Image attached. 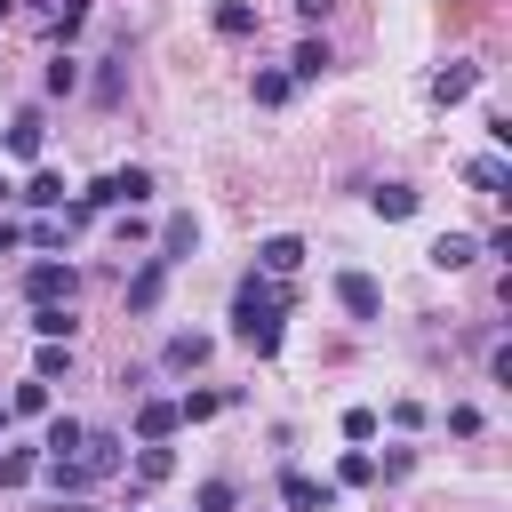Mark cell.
<instances>
[{"label":"cell","instance_id":"obj_32","mask_svg":"<svg viewBox=\"0 0 512 512\" xmlns=\"http://www.w3.org/2000/svg\"><path fill=\"white\" fill-rule=\"evenodd\" d=\"M200 512H232V480H200Z\"/></svg>","mask_w":512,"mask_h":512},{"label":"cell","instance_id":"obj_36","mask_svg":"<svg viewBox=\"0 0 512 512\" xmlns=\"http://www.w3.org/2000/svg\"><path fill=\"white\" fill-rule=\"evenodd\" d=\"M8 192H16V184H8V176H0V200H8Z\"/></svg>","mask_w":512,"mask_h":512},{"label":"cell","instance_id":"obj_18","mask_svg":"<svg viewBox=\"0 0 512 512\" xmlns=\"http://www.w3.org/2000/svg\"><path fill=\"white\" fill-rule=\"evenodd\" d=\"M32 376H40V384H64V376H72V336H48L40 360H32Z\"/></svg>","mask_w":512,"mask_h":512},{"label":"cell","instance_id":"obj_13","mask_svg":"<svg viewBox=\"0 0 512 512\" xmlns=\"http://www.w3.org/2000/svg\"><path fill=\"white\" fill-rule=\"evenodd\" d=\"M328 64H336V56H328V40H320V32H304V40H296V56H288V80H320Z\"/></svg>","mask_w":512,"mask_h":512},{"label":"cell","instance_id":"obj_37","mask_svg":"<svg viewBox=\"0 0 512 512\" xmlns=\"http://www.w3.org/2000/svg\"><path fill=\"white\" fill-rule=\"evenodd\" d=\"M8 8H16V0H0V16H8Z\"/></svg>","mask_w":512,"mask_h":512},{"label":"cell","instance_id":"obj_14","mask_svg":"<svg viewBox=\"0 0 512 512\" xmlns=\"http://www.w3.org/2000/svg\"><path fill=\"white\" fill-rule=\"evenodd\" d=\"M80 440H88V424H80V416H48V432H40V456H80Z\"/></svg>","mask_w":512,"mask_h":512},{"label":"cell","instance_id":"obj_35","mask_svg":"<svg viewBox=\"0 0 512 512\" xmlns=\"http://www.w3.org/2000/svg\"><path fill=\"white\" fill-rule=\"evenodd\" d=\"M296 8H304V16H312V24H320V16H328V0H296Z\"/></svg>","mask_w":512,"mask_h":512},{"label":"cell","instance_id":"obj_9","mask_svg":"<svg viewBox=\"0 0 512 512\" xmlns=\"http://www.w3.org/2000/svg\"><path fill=\"white\" fill-rule=\"evenodd\" d=\"M8 152H16V160H40V152H48V120H40L32 104L8 120Z\"/></svg>","mask_w":512,"mask_h":512},{"label":"cell","instance_id":"obj_11","mask_svg":"<svg viewBox=\"0 0 512 512\" xmlns=\"http://www.w3.org/2000/svg\"><path fill=\"white\" fill-rule=\"evenodd\" d=\"M120 448H128L120 432H88V440H80V464H88V480H112V472H120Z\"/></svg>","mask_w":512,"mask_h":512},{"label":"cell","instance_id":"obj_28","mask_svg":"<svg viewBox=\"0 0 512 512\" xmlns=\"http://www.w3.org/2000/svg\"><path fill=\"white\" fill-rule=\"evenodd\" d=\"M336 480H344V488H368V480H376V456H368V448H352V456L336 464Z\"/></svg>","mask_w":512,"mask_h":512},{"label":"cell","instance_id":"obj_1","mask_svg":"<svg viewBox=\"0 0 512 512\" xmlns=\"http://www.w3.org/2000/svg\"><path fill=\"white\" fill-rule=\"evenodd\" d=\"M280 312H288V288H272V272H240V288H232V336L256 360L280 352Z\"/></svg>","mask_w":512,"mask_h":512},{"label":"cell","instance_id":"obj_25","mask_svg":"<svg viewBox=\"0 0 512 512\" xmlns=\"http://www.w3.org/2000/svg\"><path fill=\"white\" fill-rule=\"evenodd\" d=\"M8 416H48V384H40V376H24V384L8 392Z\"/></svg>","mask_w":512,"mask_h":512},{"label":"cell","instance_id":"obj_2","mask_svg":"<svg viewBox=\"0 0 512 512\" xmlns=\"http://www.w3.org/2000/svg\"><path fill=\"white\" fill-rule=\"evenodd\" d=\"M136 200H152V168H112V176H96V184L80 192L88 216H96V208H136Z\"/></svg>","mask_w":512,"mask_h":512},{"label":"cell","instance_id":"obj_31","mask_svg":"<svg viewBox=\"0 0 512 512\" xmlns=\"http://www.w3.org/2000/svg\"><path fill=\"white\" fill-rule=\"evenodd\" d=\"M344 440H376V408H344Z\"/></svg>","mask_w":512,"mask_h":512},{"label":"cell","instance_id":"obj_17","mask_svg":"<svg viewBox=\"0 0 512 512\" xmlns=\"http://www.w3.org/2000/svg\"><path fill=\"white\" fill-rule=\"evenodd\" d=\"M472 256H480V240H472V232H440V240H432V264H440V272H464Z\"/></svg>","mask_w":512,"mask_h":512},{"label":"cell","instance_id":"obj_29","mask_svg":"<svg viewBox=\"0 0 512 512\" xmlns=\"http://www.w3.org/2000/svg\"><path fill=\"white\" fill-rule=\"evenodd\" d=\"M72 88H80V64L56 56V64H48V96H72Z\"/></svg>","mask_w":512,"mask_h":512},{"label":"cell","instance_id":"obj_24","mask_svg":"<svg viewBox=\"0 0 512 512\" xmlns=\"http://www.w3.org/2000/svg\"><path fill=\"white\" fill-rule=\"evenodd\" d=\"M32 336H72V304H32Z\"/></svg>","mask_w":512,"mask_h":512},{"label":"cell","instance_id":"obj_19","mask_svg":"<svg viewBox=\"0 0 512 512\" xmlns=\"http://www.w3.org/2000/svg\"><path fill=\"white\" fill-rule=\"evenodd\" d=\"M176 424H184V416H176V400H144V408H136V440H168Z\"/></svg>","mask_w":512,"mask_h":512},{"label":"cell","instance_id":"obj_15","mask_svg":"<svg viewBox=\"0 0 512 512\" xmlns=\"http://www.w3.org/2000/svg\"><path fill=\"white\" fill-rule=\"evenodd\" d=\"M136 448H144V456H136V488H160V480L176 472V448H168V440H136Z\"/></svg>","mask_w":512,"mask_h":512},{"label":"cell","instance_id":"obj_5","mask_svg":"<svg viewBox=\"0 0 512 512\" xmlns=\"http://www.w3.org/2000/svg\"><path fill=\"white\" fill-rule=\"evenodd\" d=\"M336 304H344L352 320H384V288H376L368 272H336Z\"/></svg>","mask_w":512,"mask_h":512},{"label":"cell","instance_id":"obj_7","mask_svg":"<svg viewBox=\"0 0 512 512\" xmlns=\"http://www.w3.org/2000/svg\"><path fill=\"white\" fill-rule=\"evenodd\" d=\"M256 272H272V280H288V272H304V240H296V232H272V240L256 248Z\"/></svg>","mask_w":512,"mask_h":512},{"label":"cell","instance_id":"obj_16","mask_svg":"<svg viewBox=\"0 0 512 512\" xmlns=\"http://www.w3.org/2000/svg\"><path fill=\"white\" fill-rule=\"evenodd\" d=\"M368 208H376L384 224H400V216H416V184H376V192H368Z\"/></svg>","mask_w":512,"mask_h":512},{"label":"cell","instance_id":"obj_6","mask_svg":"<svg viewBox=\"0 0 512 512\" xmlns=\"http://www.w3.org/2000/svg\"><path fill=\"white\" fill-rule=\"evenodd\" d=\"M280 504H288V512H328V504H336V488H328V480H312V472H280Z\"/></svg>","mask_w":512,"mask_h":512},{"label":"cell","instance_id":"obj_12","mask_svg":"<svg viewBox=\"0 0 512 512\" xmlns=\"http://www.w3.org/2000/svg\"><path fill=\"white\" fill-rule=\"evenodd\" d=\"M192 248H200V216H168L160 224V264H184Z\"/></svg>","mask_w":512,"mask_h":512},{"label":"cell","instance_id":"obj_30","mask_svg":"<svg viewBox=\"0 0 512 512\" xmlns=\"http://www.w3.org/2000/svg\"><path fill=\"white\" fill-rule=\"evenodd\" d=\"M288 88H296L288 72H256V104H288Z\"/></svg>","mask_w":512,"mask_h":512},{"label":"cell","instance_id":"obj_27","mask_svg":"<svg viewBox=\"0 0 512 512\" xmlns=\"http://www.w3.org/2000/svg\"><path fill=\"white\" fill-rule=\"evenodd\" d=\"M216 408H224V392H184V400H176V416H184V424H208Z\"/></svg>","mask_w":512,"mask_h":512},{"label":"cell","instance_id":"obj_10","mask_svg":"<svg viewBox=\"0 0 512 512\" xmlns=\"http://www.w3.org/2000/svg\"><path fill=\"white\" fill-rule=\"evenodd\" d=\"M464 184H472V192H488V200H504V184H512L504 152H472V160H464Z\"/></svg>","mask_w":512,"mask_h":512},{"label":"cell","instance_id":"obj_8","mask_svg":"<svg viewBox=\"0 0 512 512\" xmlns=\"http://www.w3.org/2000/svg\"><path fill=\"white\" fill-rule=\"evenodd\" d=\"M472 88H480V64H464V56H456V64H440V72H432V104H464V96H472Z\"/></svg>","mask_w":512,"mask_h":512},{"label":"cell","instance_id":"obj_23","mask_svg":"<svg viewBox=\"0 0 512 512\" xmlns=\"http://www.w3.org/2000/svg\"><path fill=\"white\" fill-rule=\"evenodd\" d=\"M40 472V448H0V488H24Z\"/></svg>","mask_w":512,"mask_h":512},{"label":"cell","instance_id":"obj_26","mask_svg":"<svg viewBox=\"0 0 512 512\" xmlns=\"http://www.w3.org/2000/svg\"><path fill=\"white\" fill-rule=\"evenodd\" d=\"M208 352H216L208 336H168V368H200Z\"/></svg>","mask_w":512,"mask_h":512},{"label":"cell","instance_id":"obj_34","mask_svg":"<svg viewBox=\"0 0 512 512\" xmlns=\"http://www.w3.org/2000/svg\"><path fill=\"white\" fill-rule=\"evenodd\" d=\"M80 16H88V0H64V32H72V24H80Z\"/></svg>","mask_w":512,"mask_h":512},{"label":"cell","instance_id":"obj_22","mask_svg":"<svg viewBox=\"0 0 512 512\" xmlns=\"http://www.w3.org/2000/svg\"><path fill=\"white\" fill-rule=\"evenodd\" d=\"M16 200H24V208H64V176H56V168H32V184H24Z\"/></svg>","mask_w":512,"mask_h":512},{"label":"cell","instance_id":"obj_20","mask_svg":"<svg viewBox=\"0 0 512 512\" xmlns=\"http://www.w3.org/2000/svg\"><path fill=\"white\" fill-rule=\"evenodd\" d=\"M208 24H216L224 40H248V32H256V8H248V0H216V16H208Z\"/></svg>","mask_w":512,"mask_h":512},{"label":"cell","instance_id":"obj_4","mask_svg":"<svg viewBox=\"0 0 512 512\" xmlns=\"http://www.w3.org/2000/svg\"><path fill=\"white\" fill-rule=\"evenodd\" d=\"M160 296H168V264H160V256H144V264L128 272V320L160 312Z\"/></svg>","mask_w":512,"mask_h":512},{"label":"cell","instance_id":"obj_33","mask_svg":"<svg viewBox=\"0 0 512 512\" xmlns=\"http://www.w3.org/2000/svg\"><path fill=\"white\" fill-rule=\"evenodd\" d=\"M8 248H24V224H0V256H8Z\"/></svg>","mask_w":512,"mask_h":512},{"label":"cell","instance_id":"obj_3","mask_svg":"<svg viewBox=\"0 0 512 512\" xmlns=\"http://www.w3.org/2000/svg\"><path fill=\"white\" fill-rule=\"evenodd\" d=\"M24 296H32V304H72V296H80V272H72V264H32V272H24Z\"/></svg>","mask_w":512,"mask_h":512},{"label":"cell","instance_id":"obj_21","mask_svg":"<svg viewBox=\"0 0 512 512\" xmlns=\"http://www.w3.org/2000/svg\"><path fill=\"white\" fill-rule=\"evenodd\" d=\"M120 88H128V56H104L96 80H88V96H96V104H120Z\"/></svg>","mask_w":512,"mask_h":512}]
</instances>
